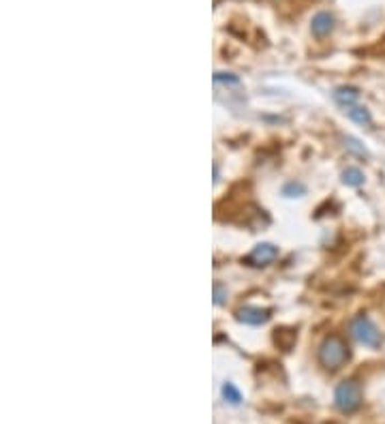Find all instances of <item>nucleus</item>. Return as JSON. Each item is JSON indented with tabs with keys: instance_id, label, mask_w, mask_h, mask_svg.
I'll return each instance as SVG.
<instances>
[{
	"instance_id": "2",
	"label": "nucleus",
	"mask_w": 385,
	"mask_h": 424,
	"mask_svg": "<svg viewBox=\"0 0 385 424\" xmlns=\"http://www.w3.org/2000/svg\"><path fill=\"white\" fill-rule=\"evenodd\" d=\"M349 330H351V336H353L357 343L366 345V347H379V343H381V332L377 330V326H374L366 315L353 317Z\"/></svg>"
},
{
	"instance_id": "8",
	"label": "nucleus",
	"mask_w": 385,
	"mask_h": 424,
	"mask_svg": "<svg viewBox=\"0 0 385 424\" xmlns=\"http://www.w3.org/2000/svg\"><path fill=\"white\" fill-rule=\"evenodd\" d=\"M345 112L349 114L351 120H355V122H360V124H368V122H370V114H368V110L362 107V105H357V103L351 105V107H347Z\"/></svg>"
},
{
	"instance_id": "1",
	"label": "nucleus",
	"mask_w": 385,
	"mask_h": 424,
	"mask_svg": "<svg viewBox=\"0 0 385 424\" xmlns=\"http://www.w3.org/2000/svg\"><path fill=\"white\" fill-rule=\"evenodd\" d=\"M347 360H349V347H347V343L340 336H336V334L326 336L324 343L319 345V363L328 371H338Z\"/></svg>"
},
{
	"instance_id": "4",
	"label": "nucleus",
	"mask_w": 385,
	"mask_h": 424,
	"mask_svg": "<svg viewBox=\"0 0 385 424\" xmlns=\"http://www.w3.org/2000/svg\"><path fill=\"white\" fill-rule=\"evenodd\" d=\"M276 257H278V249H276L274 245H268V242L257 245V247L253 249V253L249 255V259H251L255 266H268V264H272Z\"/></svg>"
},
{
	"instance_id": "6",
	"label": "nucleus",
	"mask_w": 385,
	"mask_h": 424,
	"mask_svg": "<svg viewBox=\"0 0 385 424\" xmlns=\"http://www.w3.org/2000/svg\"><path fill=\"white\" fill-rule=\"evenodd\" d=\"M238 319L244 322V324H263L268 319V311L266 309H259V307H244L238 311Z\"/></svg>"
},
{
	"instance_id": "10",
	"label": "nucleus",
	"mask_w": 385,
	"mask_h": 424,
	"mask_svg": "<svg viewBox=\"0 0 385 424\" xmlns=\"http://www.w3.org/2000/svg\"><path fill=\"white\" fill-rule=\"evenodd\" d=\"M223 396H225L229 403H234V405H238V403L242 401V396H240V392L234 388V384H225V386H223Z\"/></svg>"
},
{
	"instance_id": "3",
	"label": "nucleus",
	"mask_w": 385,
	"mask_h": 424,
	"mask_svg": "<svg viewBox=\"0 0 385 424\" xmlns=\"http://www.w3.org/2000/svg\"><path fill=\"white\" fill-rule=\"evenodd\" d=\"M334 401H336V407L340 411H345V413L355 411L362 405V388H360V384H355L351 379L343 382L334 392Z\"/></svg>"
},
{
	"instance_id": "11",
	"label": "nucleus",
	"mask_w": 385,
	"mask_h": 424,
	"mask_svg": "<svg viewBox=\"0 0 385 424\" xmlns=\"http://www.w3.org/2000/svg\"><path fill=\"white\" fill-rule=\"evenodd\" d=\"M345 148H349V151H353V153H357L362 157H366V148L360 146V141L353 139V137H345Z\"/></svg>"
},
{
	"instance_id": "5",
	"label": "nucleus",
	"mask_w": 385,
	"mask_h": 424,
	"mask_svg": "<svg viewBox=\"0 0 385 424\" xmlns=\"http://www.w3.org/2000/svg\"><path fill=\"white\" fill-rule=\"evenodd\" d=\"M311 28H313V35H315V37H328V35L332 33V28H334V16H332V13H326V11L317 13V16L313 18V22H311Z\"/></svg>"
},
{
	"instance_id": "7",
	"label": "nucleus",
	"mask_w": 385,
	"mask_h": 424,
	"mask_svg": "<svg viewBox=\"0 0 385 424\" xmlns=\"http://www.w3.org/2000/svg\"><path fill=\"white\" fill-rule=\"evenodd\" d=\"M357 99H360V93H357L355 88L343 86V88H336V90H334V101H336L340 107H345V110L351 107V105H355Z\"/></svg>"
},
{
	"instance_id": "9",
	"label": "nucleus",
	"mask_w": 385,
	"mask_h": 424,
	"mask_svg": "<svg viewBox=\"0 0 385 424\" xmlns=\"http://www.w3.org/2000/svg\"><path fill=\"white\" fill-rule=\"evenodd\" d=\"M343 180H345V184H349V187H360V184L364 182V176H362V172H360V170H355V167H349V170L343 174Z\"/></svg>"
}]
</instances>
